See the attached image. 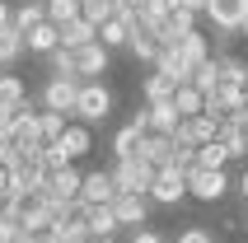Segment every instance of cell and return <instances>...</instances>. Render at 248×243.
I'll return each mask as SVG.
<instances>
[{"label": "cell", "mask_w": 248, "mask_h": 243, "mask_svg": "<svg viewBox=\"0 0 248 243\" xmlns=\"http://www.w3.org/2000/svg\"><path fill=\"white\" fill-rule=\"evenodd\" d=\"M112 112V89L103 80H89L80 84V98H75V122H84V126H94V122H108Z\"/></svg>", "instance_id": "cell-1"}, {"label": "cell", "mask_w": 248, "mask_h": 243, "mask_svg": "<svg viewBox=\"0 0 248 243\" xmlns=\"http://www.w3.org/2000/svg\"><path fill=\"white\" fill-rule=\"evenodd\" d=\"M42 112H61V117H75V98H80V80L75 75H52L42 84Z\"/></svg>", "instance_id": "cell-2"}, {"label": "cell", "mask_w": 248, "mask_h": 243, "mask_svg": "<svg viewBox=\"0 0 248 243\" xmlns=\"http://www.w3.org/2000/svg\"><path fill=\"white\" fill-rule=\"evenodd\" d=\"M80 182L84 173L75 168V164H66V168H56V173H47V182H42V201H56V206H75L80 201Z\"/></svg>", "instance_id": "cell-3"}, {"label": "cell", "mask_w": 248, "mask_h": 243, "mask_svg": "<svg viewBox=\"0 0 248 243\" xmlns=\"http://www.w3.org/2000/svg\"><path fill=\"white\" fill-rule=\"evenodd\" d=\"M155 168L150 159H122V164H112V182H117V192H136V197H145L150 192V182H155Z\"/></svg>", "instance_id": "cell-4"}, {"label": "cell", "mask_w": 248, "mask_h": 243, "mask_svg": "<svg viewBox=\"0 0 248 243\" xmlns=\"http://www.w3.org/2000/svg\"><path fill=\"white\" fill-rule=\"evenodd\" d=\"M206 19L216 24V33L239 38L244 24H248V0H211V5H206Z\"/></svg>", "instance_id": "cell-5"}, {"label": "cell", "mask_w": 248, "mask_h": 243, "mask_svg": "<svg viewBox=\"0 0 248 243\" xmlns=\"http://www.w3.org/2000/svg\"><path fill=\"white\" fill-rule=\"evenodd\" d=\"M230 187H234V182H230L225 168H197V173L187 178V197H197V201H206V206L225 201V192H230Z\"/></svg>", "instance_id": "cell-6"}, {"label": "cell", "mask_w": 248, "mask_h": 243, "mask_svg": "<svg viewBox=\"0 0 248 243\" xmlns=\"http://www.w3.org/2000/svg\"><path fill=\"white\" fill-rule=\"evenodd\" d=\"M10 150H14V154H24V159L42 154V131H38V112H33V108H24L19 117H14V126H10Z\"/></svg>", "instance_id": "cell-7"}, {"label": "cell", "mask_w": 248, "mask_h": 243, "mask_svg": "<svg viewBox=\"0 0 248 243\" xmlns=\"http://www.w3.org/2000/svg\"><path fill=\"white\" fill-rule=\"evenodd\" d=\"M70 61H75V80L89 84V80H98V75H108L112 52L103 47V42H89V47H80V52H70Z\"/></svg>", "instance_id": "cell-8"}, {"label": "cell", "mask_w": 248, "mask_h": 243, "mask_svg": "<svg viewBox=\"0 0 248 243\" xmlns=\"http://www.w3.org/2000/svg\"><path fill=\"white\" fill-rule=\"evenodd\" d=\"M145 197H150V206H178V201H187V178L178 168H159Z\"/></svg>", "instance_id": "cell-9"}, {"label": "cell", "mask_w": 248, "mask_h": 243, "mask_svg": "<svg viewBox=\"0 0 248 243\" xmlns=\"http://www.w3.org/2000/svg\"><path fill=\"white\" fill-rule=\"evenodd\" d=\"M108 211H112L117 225H131V229H145L150 225V197H136V192H117Z\"/></svg>", "instance_id": "cell-10"}, {"label": "cell", "mask_w": 248, "mask_h": 243, "mask_svg": "<svg viewBox=\"0 0 248 243\" xmlns=\"http://www.w3.org/2000/svg\"><path fill=\"white\" fill-rule=\"evenodd\" d=\"M216 131H220V122L202 112V117L178 122V131H173V145H183V150H202V145H211V140H216Z\"/></svg>", "instance_id": "cell-11"}, {"label": "cell", "mask_w": 248, "mask_h": 243, "mask_svg": "<svg viewBox=\"0 0 248 243\" xmlns=\"http://www.w3.org/2000/svg\"><path fill=\"white\" fill-rule=\"evenodd\" d=\"M112 197H117L112 168H94V173H84V182H80V201L84 206H112Z\"/></svg>", "instance_id": "cell-12"}, {"label": "cell", "mask_w": 248, "mask_h": 243, "mask_svg": "<svg viewBox=\"0 0 248 243\" xmlns=\"http://www.w3.org/2000/svg\"><path fill=\"white\" fill-rule=\"evenodd\" d=\"M56 150H61L70 164H75V159H84V154L94 150V131H89L84 122H70V126H66V136L56 140Z\"/></svg>", "instance_id": "cell-13"}, {"label": "cell", "mask_w": 248, "mask_h": 243, "mask_svg": "<svg viewBox=\"0 0 248 243\" xmlns=\"http://www.w3.org/2000/svg\"><path fill=\"white\" fill-rule=\"evenodd\" d=\"M10 173H14V187H19V192H42V182H47V168H42L38 154H33V159L19 154V159L10 164Z\"/></svg>", "instance_id": "cell-14"}, {"label": "cell", "mask_w": 248, "mask_h": 243, "mask_svg": "<svg viewBox=\"0 0 248 243\" xmlns=\"http://www.w3.org/2000/svg\"><path fill=\"white\" fill-rule=\"evenodd\" d=\"M84 229H89V239H94V243H112L122 225L112 220L108 206H89V211H84Z\"/></svg>", "instance_id": "cell-15"}, {"label": "cell", "mask_w": 248, "mask_h": 243, "mask_svg": "<svg viewBox=\"0 0 248 243\" xmlns=\"http://www.w3.org/2000/svg\"><path fill=\"white\" fill-rule=\"evenodd\" d=\"M173 52L183 56V66H187V70L206 66V61H211V33H202V28H197V33H187V38L173 47Z\"/></svg>", "instance_id": "cell-16"}, {"label": "cell", "mask_w": 248, "mask_h": 243, "mask_svg": "<svg viewBox=\"0 0 248 243\" xmlns=\"http://www.w3.org/2000/svg\"><path fill=\"white\" fill-rule=\"evenodd\" d=\"M211 66H216V80H220V84L248 89V61H244V56H211Z\"/></svg>", "instance_id": "cell-17"}, {"label": "cell", "mask_w": 248, "mask_h": 243, "mask_svg": "<svg viewBox=\"0 0 248 243\" xmlns=\"http://www.w3.org/2000/svg\"><path fill=\"white\" fill-rule=\"evenodd\" d=\"M140 159H150L155 168H169V164H173V136L145 131V140H140Z\"/></svg>", "instance_id": "cell-18"}, {"label": "cell", "mask_w": 248, "mask_h": 243, "mask_svg": "<svg viewBox=\"0 0 248 243\" xmlns=\"http://www.w3.org/2000/svg\"><path fill=\"white\" fill-rule=\"evenodd\" d=\"M24 47L33 56H52L56 47H61V28H56V24H38L33 33H24Z\"/></svg>", "instance_id": "cell-19"}, {"label": "cell", "mask_w": 248, "mask_h": 243, "mask_svg": "<svg viewBox=\"0 0 248 243\" xmlns=\"http://www.w3.org/2000/svg\"><path fill=\"white\" fill-rule=\"evenodd\" d=\"M126 52L155 70V61H159V42H155V33H145V28H131V33H126Z\"/></svg>", "instance_id": "cell-20"}, {"label": "cell", "mask_w": 248, "mask_h": 243, "mask_svg": "<svg viewBox=\"0 0 248 243\" xmlns=\"http://www.w3.org/2000/svg\"><path fill=\"white\" fill-rule=\"evenodd\" d=\"M38 24H47L42 0H24V5H14V10H10V28H19V33H33Z\"/></svg>", "instance_id": "cell-21"}, {"label": "cell", "mask_w": 248, "mask_h": 243, "mask_svg": "<svg viewBox=\"0 0 248 243\" xmlns=\"http://www.w3.org/2000/svg\"><path fill=\"white\" fill-rule=\"evenodd\" d=\"M140 140H145V131H136V126L126 122L122 131L112 136V164H122V159H136V154H140Z\"/></svg>", "instance_id": "cell-22"}, {"label": "cell", "mask_w": 248, "mask_h": 243, "mask_svg": "<svg viewBox=\"0 0 248 243\" xmlns=\"http://www.w3.org/2000/svg\"><path fill=\"white\" fill-rule=\"evenodd\" d=\"M89 42H98V28H94V24L70 19V24L61 28V47H66V52H80V47H89Z\"/></svg>", "instance_id": "cell-23"}, {"label": "cell", "mask_w": 248, "mask_h": 243, "mask_svg": "<svg viewBox=\"0 0 248 243\" xmlns=\"http://www.w3.org/2000/svg\"><path fill=\"white\" fill-rule=\"evenodd\" d=\"M28 56V47H24V33L19 28H0V66L10 70V66H19Z\"/></svg>", "instance_id": "cell-24"}, {"label": "cell", "mask_w": 248, "mask_h": 243, "mask_svg": "<svg viewBox=\"0 0 248 243\" xmlns=\"http://www.w3.org/2000/svg\"><path fill=\"white\" fill-rule=\"evenodd\" d=\"M0 103H5V108H14V112L33 108V103H28V84L19 80V75H5V80H0Z\"/></svg>", "instance_id": "cell-25"}, {"label": "cell", "mask_w": 248, "mask_h": 243, "mask_svg": "<svg viewBox=\"0 0 248 243\" xmlns=\"http://www.w3.org/2000/svg\"><path fill=\"white\" fill-rule=\"evenodd\" d=\"M173 89H183V84L164 80L159 70H150L145 75V108H155V103H173Z\"/></svg>", "instance_id": "cell-26"}, {"label": "cell", "mask_w": 248, "mask_h": 243, "mask_svg": "<svg viewBox=\"0 0 248 243\" xmlns=\"http://www.w3.org/2000/svg\"><path fill=\"white\" fill-rule=\"evenodd\" d=\"M80 19L94 24V28H103L108 19H117V0H80Z\"/></svg>", "instance_id": "cell-27"}, {"label": "cell", "mask_w": 248, "mask_h": 243, "mask_svg": "<svg viewBox=\"0 0 248 243\" xmlns=\"http://www.w3.org/2000/svg\"><path fill=\"white\" fill-rule=\"evenodd\" d=\"M178 112H173V103H155V108H150V131L155 136H173V131H178Z\"/></svg>", "instance_id": "cell-28"}, {"label": "cell", "mask_w": 248, "mask_h": 243, "mask_svg": "<svg viewBox=\"0 0 248 243\" xmlns=\"http://www.w3.org/2000/svg\"><path fill=\"white\" fill-rule=\"evenodd\" d=\"M42 10H47V24L66 28L70 19H80V0H42Z\"/></svg>", "instance_id": "cell-29"}, {"label": "cell", "mask_w": 248, "mask_h": 243, "mask_svg": "<svg viewBox=\"0 0 248 243\" xmlns=\"http://www.w3.org/2000/svg\"><path fill=\"white\" fill-rule=\"evenodd\" d=\"M173 112H178L183 122H187V117H202V94H197L192 84H183V89H173Z\"/></svg>", "instance_id": "cell-30"}, {"label": "cell", "mask_w": 248, "mask_h": 243, "mask_svg": "<svg viewBox=\"0 0 248 243\" xmlns=\"http://www.w3.org/2000/svg\"><path fill=\"white\" fill-rule=\"evenodd\" d=\"M70 117H61V112H38V131H42V145H56L61 136H66Z\"/></svg>", "instance_id": "cell-31"}, {"label": "cell", "mask_w": 248, "mask_h": 243, "mask_svg": "<svg viewBox=\"0 0 248 243\" xmlns=\"http://www.w3.org/2000/svg\"><path fill=\"white\" fill-rule=\"evenodd\" d=\"M225 164H230V150L220 140H211V145L197 150V168H225Z\"/></svg>", "instance_id": "cell-32"}, {"label": "cell", "mask_w": 248, "mask_h": 243, "mask_svg": "<svg viewBox=\"0 0 248 243\" xmlns=\"http://www.w3.org/2000/svg\"><path fill=\"white\" fill-rule=\"evenodd\" d=\"M126 33H131V28H126L122 19H108V24L98 28V42H103L108 52H117V47H126Z\"/></svg>", "instance_id": "cell-33"}, {"label": "cell", "mask_w": 248, "mask_h": 243, "mask_svg": "<svg viewBox=\"0 0 248 243\" xmlns=\"http://www.w3.org/2000/svg\"><path fill=\"white\" fill-rule=\"evenodd\" d=\"M187 84H192L197 94L206 98L211 89H216V84H220V80H216V66H211V61H206V66H197V70H192V80H187Z\"/></svg>", "instance_id": "cell-34"}, {"label": "cell", "mask_w": 248, "mask_h": 243, "mask_svg": "<svg viewBox=\"0 0 248 243\" xmlns=\"http://www.w3.org/2000/svg\"><path fill=\"white\" fill-rule=\"evenodd\" d=\"M56 239H61L56 225H28V229L19 234V243H56Z\"/></svg>", "instance_id": "cell-35"}, {"label": "cell", "mask_w": 248, "mask_h": 243, "mask_svg": "<svg viewBox=\"0 0 248 243\" xmlns=\"http://www.w3.org/2000/svg\"><path fill=\"white\" fill-rule=\"evenodd\" d=\"M19 234H24V225L10 215V206H0V243H19Z\"/></svg>", "instance_id": "cell-36"}, {"label": "cell", "mask_w": 248, "mask_h": 243, "mask_svg": "<svg viewBox=\"0 0 248 243\" xmlns=\"http://www.w3.org/2000/svg\"><path fill=\"white\" fill-rule=\"evenodd\" d=\"M42 61H47V70H52V75H75V61H70L66 47H56V52H52V56H42Z\"/></svg>", "instance_id": "cell-37"}, {"label": "cell", "mask_w": 248, "mask_h": 243, "mask_svg": "<svg viewBox=\"0 0 248 243\" xmlns=\"http://www.w3.org/2000/svg\"><path fill=\"white\" fill-rule=\"evenodd\" d=\"M173 243H220V239H216V234H211L206 225H187V229H183Z\"/></svg>", "instance_id": "cell-38"}, {"label": "cell", "mask_w": 248, "mask_h": 243, "mask_svg": "<svg viewBox=\"0 0 248 243\" xmlns=\"http://www.w3.org/2000/svg\"><path fill=\"white\" fill-rule=\"evenodd\" d=\"M14 197H19V187H14V173H10V168H0V206H10Z\"/></svg>", "instance_id": "cell-39"}, {"label": "cell", "mask_w": 248, "mask_h": 243, "mask_svg": "<svg viewBox=\"0 0 248 243\" xmlns=\"http://www.w3.org/2000/svg\"><path fill=\"white\" fill-rule=\"evenodd\" d=\"M131 243H164V234H159V229H136Z\"/></svg>", "instance_id": "cell-40"}, {"label": "cell", "mask_w": 248, "mask_h": 243, "mask_svg": "<svg viewBox=\"0 0 248 243\" xmlns=\"http://www.w3.org/2000/svg\"><path fill=\"white\" fill-rule=\"evenodd\" d=\"M206 5L211 0H178V10H187V14H206Z\"/></svg>", "instance_id": "cell-41"}, {"label": "cell", "mask_w": 248, "mask_h": 243, "mask_svg": "<svg viewBox=\"0 0 248 243\" xmlns=\"http://www.w3.org/2000/svg\"><path fill=\"white\" fill-rule=\"evenodd\" d=\"M117 10H145V0H117Z\"/></svg>", "instance_id": "cell-42"}, {"label": "cell", "mask_w": 248, "mask_h": 243, "mask_svg": "<svg viewBox=\"0 0 248 243\" xmlns=\"http://www.w3.org/2000/svg\"><path fill=\"white\" fill-rule=\"evenodd\" d=\"M234 187L244 192V201H248V168H244V173H239V182H234Z\"/></svg>", "instance_id": "cell-43"}, {"label": "cell", "mask_w": 248, "mask_h": 243, "mask_svg": "<svg viewBox=\"0 0 248 243\" xmlns=\"http://www.w3.org/2000/svg\"><path fill=\"white\" fill-rule=\"evenodd\" d=\"M0 28H10V5L0 0Z\"/></svg>", "instance_id": "cell-44"}, {"label": "cell", "mask_w": 248, "mask_h": 243, "mask_svg": "<svg viewBox=\"0 0 248 243\" xmlns=\"http://www.w3.org/2000/svg\"><path fill=\"white\" fill-rule=\"evenodd\" d=\"M239 117H248V89H244V108H239Z\"/></svg>", "instance_id": "cell-45"}, {"label": "cell", "mask_w": 248, "mask_h": 243, "mask_svg": "<svg viewBox=\"0 0 248 243\" xmlns=\"http://www.w3.org/2000/svg\"><path fill=\"white\" fill-rule=\"evenodd\" d=\"M244 145H248V117H244Z\"/></svg>", "instance_id": "cell-46"}, {"label": "cell", "mask_w": 248, "mask_h": 243, "mask_svg": "<svg viewBox=\"0 0 248 243\" xmlns=\"http://www.w3.org/2000/svg\"><path fill=\"white\" fill-rule=\"evenodd\" d=\"M5 75H10V70H5V66H0V80H5Z\"/></svg>", "instance_id": "cell-47"}]
</instances>
